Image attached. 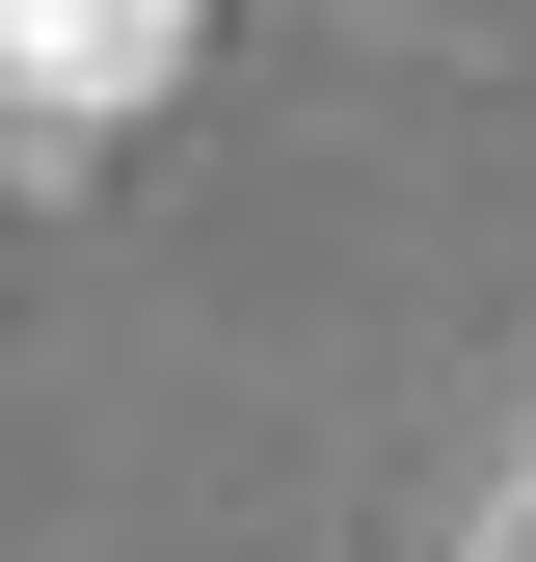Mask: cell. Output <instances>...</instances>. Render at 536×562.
<instances>
[{
  "label": "cell",
  "mask_w": 536,
  "mask_h": 562,
  "mask_svg": "<svg viewBox=\"0 0 536 562\" xmlns=\"http://www.w3.org/2000/svg\"><path fill=\"white\" fill-rule=\"evenodd\" d=\"M483 562H536V482H510V509H483Z\"/></svg>",
  "instance_id": "obj_1"
}]
</instances>
